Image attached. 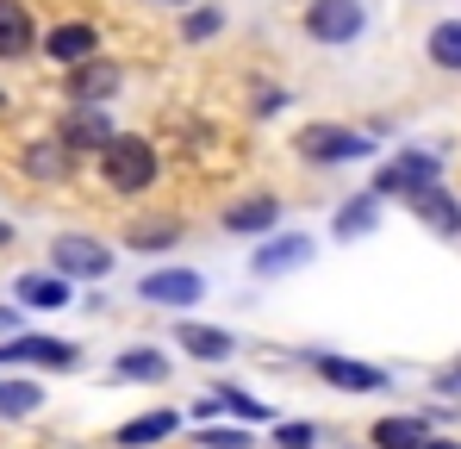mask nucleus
Masks as SVG:
<instances>
[{"label":"nucleus","instance_id":"obj_1","mask_svg":"<svg viewBox=\"0 0 461 449\" xmlns=\"http://www.w3.org/2000/svg\"><path fill=\"white\" fill-rule=\"evenodd\" d=\"M156 169H162V156H156L150 138L113 132V138L100 144V175H106V188H113V194H144V188L156 181Z\"/></svg>","mask_w":461,"mask_h":449},{"label":"nucleus","instance_id":"obj_2","mask_svg":"<svg viewBox=\"0 0 461 449\" xmlns=\"http://www.w3.org/2000/svg\"><path fill=\"white\" fill-rule=\"evenodd\" d=\"M362 32H368V6L362 0H312L306 6L312 44H356Z\"/></svg>","mask_w":461,"mask_h":449},{"label":"nucleus","instance_id":"obj_3","mask_svg":"<svg viewBox=\"0 0 461 449\" xmlns=\"http://www.w3.org/2000/svg\"><path fill=\"white\" fill-rule=\"evenodd\" d=\"M81 362V344H63V337H13L0 344V369H57L69 374Z\"/></svg>","mask_w":461,"mask_h":449},{"label":"nucleus","instance_id":"obj_4","mask_svg":"<svg viewBox=\"0 0 461 449\" xmlns=\"http://www.w3.org/2000/svg\"><path fill=\"white\" fill-rule=\"evenodd\" d=\"M50 269H57V275H69V281H106V275H113V250H106L100 237L69 231V237H57V243H50Z\"/></svg>","mask_w":461,"mask_h":449},{"label":"nucleus","instance_id":"obj_5","mask_svg":"<svg viewBox=\"0 0 461 449\" xmlns=\"http://www.w3.org/2000/svg\"><path fill=\"white\" fill-rule=\"evenodd\" d=\"M294 150H300L306 162H318V169H337V162H362L375 144H368L362 132H349V125H306Z\"/></svg>","mask_w":461,"mask_h":449},{"label":"nucleus","instance_id":"obj_6","mask_svg":"<svg viewBox=\"0 0 461 449\" xmlns=\"http://www.w3.org/2000/svg\"><path fill=\"white\" fill-rule=\"evenodd\" d=\"M306 262H312V237H306V231H281V237H268V243H256V250H249V275H256V281L300 275Z\"/></svg>","mask_w":461,"mask_h":449},{"label":"nucleus","instance_id":"obj_7","mask_svg":"<svg viewBox=\"0 0 461 449\" xmlns=\"http://www.w3.org/2000/svg\"><path fill=\"white\" fill-rule=\"evenodd\" d=\"M443 175V156L437 150H399L393 162H381V175H375V194H418V188H430Z\"/></svg>","mask_w":461,"mask_h":449},{"label":"nucleus","instance_id":"obj_8","mask_svg":"<svg viewBox=\"0 0 461 449\" xmlns=\"http://www.w3.org/2000/svg\"><path fill=\"white\" fill-rule=\"evenodd\" d=\"M119 63H106L100 50L94 57H81V63H69V81H63V94L76 100V106H106L113 94H119Z\"/></svg>","mask_w":461,"mask_h":449},{"label":"nucleus","instance_id":"obj_9","mask_svg":"<svg viewBox=\"0 0 461 449\" xmlns=\"http://www.w3.org/2000/svg\"><path fill=\"white\" fill-rule=\"evenodd\" d=\"M138 299L144 306H194V299H206V275L200 269H150L138 281Z\"/></svg>","mask_w":461,"mask_h":449},{"label":"nucleus","instance_id":"obj_10","mask_svg":"<svg viewBox=\"0 0 461 449\" xmlns=\"http://www.w3.org/2000/svg\"><path fill=\"white\" fill-rule=\"evenodd\" d=\"M69 288H76V281H69V275H57V269H32V275H19V281H13V299H19V306H32V312H63V306H69Z\"/></svg>","mask_w":461,"mask_h":449},{"label":"nucleus","instance_id":"obj_11","mask_svg":"<svg viewBox=\"0 0 461 449\" xmlns=\"http://www.w3.org/2000/svg\"><path fill=\"white\" fill-rule=\"evenodd\" d=\"M312 369L324 374L330 387H343V393H381L386 374L368 369V362H349V356H330V350H312Z\"/></svg>","mask_w":461,"mask_h":449},{"label":"nucleus","instance_id":"obj_12","mask_svg":"<svg viewBox=\"0 0 461 449\" xmlns=\"http://www.w3.org/2000/svg\"><path fill=\"white\" fill-rule=\"evenodd\" d=\"M94 50H100V32H94L87 19H63V25H50V32H44V57H50V63H63V69L81 63V57H94Z\"/></svg>","mask_w":461,"mask_h":449},{"label":"nucleus","instance_id":"obj_13","mask_svg":"<svg viewBox=\"0 0 461 449\" xmlns=\"http://www.w3.org/2000/svg\"><path fill=\"white\" fill-rule=\"evenodd\" d=\"M113 138V119H106V106H69V119H63V132H57V144L63 150H94Z\"/></svg>","mask_w":461,"mask_h":449},{"label":"nucleus","instance_id":"obj_14","mask_svg":"<svg viewBox=\"0 0 461 449\" xmlns=\"http://www.w3.org/2000/svg\"><path fill=\"white\" fill-rule=\"evenodd\" d=\"M405 200H411V213L430 224L437 237H461V206H456V194H443L437 181H430V188H418V194H405Z\"/></svg>","mask_w":461,"mask_h":449},{"label":"nucleus","instance_id":"obj_15","mask_svg":"<svg viewBox=\"0 0 461 449\" xmlns=\"http://www.w3.org/2000/svg\"><path fill=\"white\" fill-rule=\"evenodd\" d=\"M175 344L187 350V356H200V362H230L237 356V337L230 331H219V325H175Z\"/></svg>","mask_w":461,"mask_h":449},{"label":"nucleus","instance_id":"obj_16","mask_svg":"<svg viewBox=\"0 0 461 449\" xmlns=\"http://www.w3.org/2000/svg\"><path fill=\"white\" fill-rule=\"evenodd\" d=\"M38 44V25H32V13H25V0H0V63H13V57H25Z\"/></svg>","mask_w":461,"mask_h":449},{"label":"nucleus","instance_id":"obj_17","mask_svg":"<svg viewBox=\"0 0 461 449\" xmlns=\"http://www.w3.org/2000/svg\"><path fill=\"white\" fill-rule=\"evenodd\" d=\"M275 224H281V200H275V194L237 200L225 213V231H237V237H262V231H275Z\"/></svg>","mask_w":461,"mask_h":449},{"label":"nucleus","instance_id":"obj_18","mask_svg":"<svg viewBox=\"0 0 461 449\" xmlns=\"http://www.w3.org/2000/svg\"><path fill=\"white\" fill-rule=\"evenodd\" d=\"M175 412H144V418H131V425H119L113 431V444L119 449H144V444H162V437H175Z\"/></svg>","mask_w":461,"mask_h":449},{"label":"nucleus","instance_id":"obj_19","mask_svg":"<svg viewBox=\"0 0 461 449\" xmlns=\"http://www.w3.org/2000/svg\"><path fill=\"white\" fill-rule=\"evenodd\" d=\"M113 380H168V356L162 350H150V344H138V350H125L119 362H113Z\"/></svg>","mask_w":461,"mask_h":449},{"label":"nucleus","instance_id":"obj_20","mask_svg":"<svg viewBox=\"0 0 461 449\" xmlns=\"http://www.w3.org/2000/svg\"><path fill=\"white\" fill-rule=\"evenodd\" d=\"M424 418H381L375 431H368V444L375 449H424Z\"/></svg>","mask_w":461,"mask_h":449},{"label":"nucleus","instance_id":"obj_21","mask_svg":"<svg viewBox=\"0 0 461 449\" xmlns=\"http://www.w3.org/2000/svg\"><path fill=\"white\" fill-rule=\"evenodd\" d=\"M375 224H381V194H362V200H349V206L330 219V231H337V237H368Z\"/></svg>","mask_w":461,"mask_h":449},{"label":"nucleus","instance_id":"obj_22","mask_svg":"<svg viewBox=\"0 0 461 449\" xmlns=\"http://www.w3.org/2000/svg\"><path fill=\"white\" fill-rule=\"evenodd\" d=\"M125 243L131 250H168V243H181V219H138L125 231Z\"/></svg>","mask_w":461,"mask_h":449},{"label":"nucleus","instance_id":"obj_23","mask_svg":"<svg viewBox=\"0 0 461 449\" xmlns=\"http://www.w3.org/2000/svg\"><path fill=\"white\" fill-rule=\"evenodd\" d=\"M38 399H44V393H38V380H13V374L0 380V418H32V412H38Z\"/></svg>","mask_w":461,"mask_h":449},{"label":"nucleus","instance_id":"obj_24","mask_svg":"<svg viewBox=\"0 0 461 449\" xmlns=\"http://www.w3.org/2000/svg\"><path fill=\"white\" fill-rule=\"evenodd\" d=\"M430 63L437 69H461V19H443L430 32Z\"/></svg>","mask_w":461,"mask_h":449},{"label":"nucleus","instance_id":"obj_25","mask_svg":"<svg viewBox=\"0 0 461 449\" xmlns=\"http://www.w3.org/2000/svg\"><path fill=\"white\" fill-rule=\"evenodd\" d=\"M219 32H225V13H219V6H194V13L181 19V38H187V44H200V38H219Z\"/></svg>","mask_w":461,"mask_h":449},{"label":"nucleus","instance_id":"obj_26","mask_svg":"<svg viewBox=\"0 0 461 449\" xmlns=\"http://www.w3.org/2000/svg\"><path fill=\"white\" fill-rule=\"evenodd\" d=\"M63 169H69L63 144H32V156H25V175H38V181H50V175H63Z\"/></svg>","mask_w":461,"mask_h":449},{"label":"nucleus","instance_id":"obj_27","mask_svg":"<svg viewBox=\"0 0 461 449\" xmlns=\"http://www.w3.org/2000/svg\"><path fill=\"white\" fill-rule=\"evenodd\" d=\"M219 399H225V412H237L243 425H268V418H275L262 399H249V393H237V387H219Z\"/></svg>","mask_w":461,"mask_h":449},{"label":"nucleus","instance_id":"obj_28","mask_svg":"<svg viewBox=\"0 0 461 449\" xmlns=\"http://www.w3.org/2000/svg\"><path fill=\"white\" fill-rule=\"evenodd\" d=\"M312 444H318V431L300 425V418L294 425H275V449H312Z\"/></svg>","mask_w":461,"mask_h":449},{"label":"nucleus","instance_id":"obj_29","mask_svg":"<svg viewBox=\"0 0 461 449\" xmlns=\"http://www.w3.org/2000/svg\"><path fill=\"white\" fill-rule=\"evenodd\" d=\"M200 449H249L243 431H212V425H200Z\"/></svg>","mask_w":461,"mask_h":449},{"label":"nucleus","instance_id":"obj_30","mask_svg":"<svg viewBox=\"0 0 461 449\" xmlns=\"http://www.w3.org/2000/svg\"><path fill=\"white\" fill-rule=\"evenodd\" d=\"M281 106H287V87H262V94L249 100V113H256V119H275Z\"/></svg>","mask_w":461,"mask_h":449},{"label":"nucleus","instance_id":"obj_31","mask_svg":"<svg viewBox=\"0 0 461 449\" xmlns=\"http://www.w3.org/2000/svg\"><path fill=\"white\" fill-rule=\"evenodd\" d=\"M0 331H19V312L13 306H0Z\"/></svg>","mask_w":461,"mask_h":449},{"label":"nucleus","instance_id":"obj_32","mask_svg":"<svg viewBox=\"0 0 461 449\" xmlns=\"http://www.w3.org/2000/svg\"><path fill=\"white\" fill-rule=\"evenodd\" d=\"M424 449H461V444H449V437H424Z\"/></svg>","mask_w":461,"mask_h":449},{"label":"nucleus","instance_id":"obj_33","mask_svg":"<svg viewBox=\"0 0 461 449\" xmlns=\"http://www.w3.org/2000/svg\"><path fill=\"white\" fill-rule=\"evenodd\" d=\"M443 387H461V362H456V369H449V374H443Z\"/></svg>","mask_w":461,"mask_h":449},{"label":"nucleus","instance_id":"obj_34","mask_svg":"<svg viewBox=\"0 0 461 449\" xmlns=\"http://www.w3.org/2000/svg\"><path fill=\"white\" fill-rule=\"evenodd\" d=\"M168 6H187V0H168Z\"/></svg>","mask_w":461,"mask_h":449},{"label":"nucleus","instance_id":"obj_35","mask_svg":"<svg viewBox=\"0 0 461 449\" xmlns=\"http://www.w3.org/2000/svg\"><path fill=\"white\" fill-rule=\"evenodd\" d=\"M0 113H6V94H0Z\"/></svg>","mask_w":461,"mask_h":449}]
</instances>
